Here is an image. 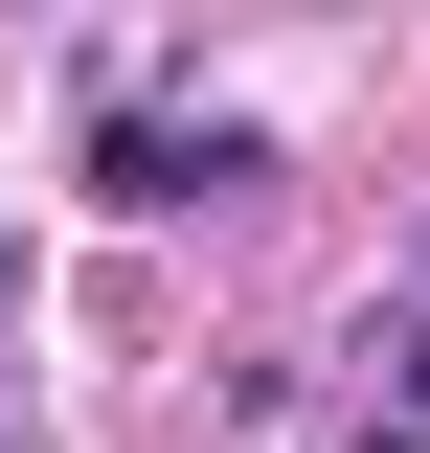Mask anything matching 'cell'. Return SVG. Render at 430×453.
Returning a JSON list of instances; mask_svg holds the SVG:
<instances>
[{
	"label": "cell",
	"instance_id": "7a4b0ae2",
	"mask_svg": "<svg viewBox=\"0 0 430 453\" xmlns=\"http://www.w3.org/2000/svg\"><path fill=\"white\" fill-rule=\"evenodd\" d=\"M363 363H385V431H430V295H408V318L363 340Z\"/></svg>",
	"mask_w": 430,
	"mask_h": 453
},
{
	"label": "cell",
	"instance_id": "3957f363",
	"mask_svg": "<svg viewBox=\"0 0 430 453\" xmlns=\"http://www.w3.org/2000/svg\"><path fill=\"white\" fill-rule=\"evenodd\" d=\"M0 295H23V250H0Z\"/></svg>",
	"mask_w": 430,
	"mask_h": 453
},
{
	"label": "cell",
	"instance_id": "6da1fadb",
	"mask_svg": "<svg viewBox=\"0 0 430 453\" xmlns=\"http://www.w3.org/2000/svg\"><path fill=\"white\" fill-rule=\"evenodd\" d=\"M227 181H272L250 136H181V113H113L91 136V204H227Z\"/></svg>",
	"mask_w": 430,
	"mask_h": 453
},
{
	"label": "cell",
	"instance_id": "277c9868",
	"mask_svg": "<svg viewBox=\"0 0 430 453\" xmlns=\"http://www.w3.org/2000/svg\"><path fill=\"white\" fill-rule=\"evenodd\" d=\"M363 453H408V431H363Z\"/></svg>",
	"mask_w": 430,
	"mask_h": 453
}]
</instances>
